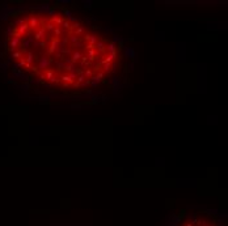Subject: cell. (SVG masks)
<instances>
[{
    "instance_id": "2",
    "label": "cell",
    "mask_w": 228,
    "mask_h": 226,
    "mask_svg": "<svg viewBox=\"0 0 228 226\" xmlns=\"http://www.w3.org/2000/svg\"><path fill=\"white\" fill-rule=\"evenodd\" d=\"M165 226H225V218L211 209H185Z\"/></svg>"
},
{
    "instance_id": "1",
    "label": "cell",
    "mask_w": 228,
    "mask_h": 226,
    "mask_svg": "<svg viewBox=\"0 0 228 226\" xmlns=\"http://www.w3.org/2000/svg\"><path fill=\"white\" fill-rule=\"evenodd\" d=\"M132 63L127 41L79 5L22 4L0 16V67L43 105L104 103L126 86Z\"/></svg>"
}]
</instances>
